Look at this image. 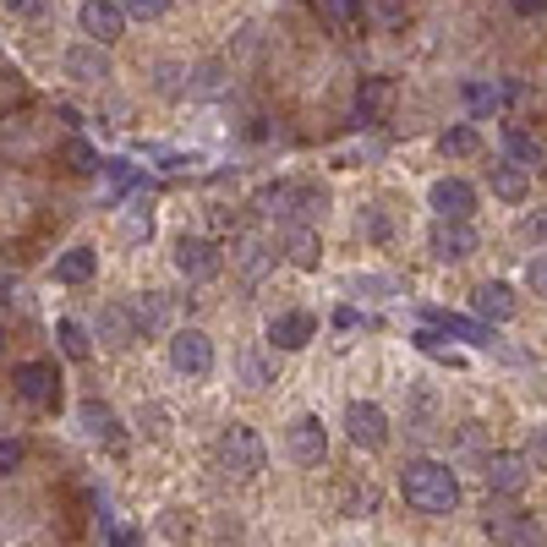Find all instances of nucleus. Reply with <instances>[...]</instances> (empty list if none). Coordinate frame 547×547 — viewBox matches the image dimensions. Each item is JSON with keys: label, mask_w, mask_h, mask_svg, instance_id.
Segmentation results:
<instances>
[{"label": "nucleus", "mask_w": 547, "mask_h": 547, "mask_svg": "<svg viewBox=\"0 0 547 547\" xmlns=\"http://www.w3.org/2000/svg\"><path fill=\"white\" fill-rule=\"evenodd\" d=\"M400 493L411 509H422V515H449V509L460 504V476L449 471L444 460H405L400 465Z\"/></svg>", "instance_id": "obj_1"}, {"label": "nucleus", "mask_w": 547, "mask_h": 547, "mask_svg": "<svg viewBox=\"0 0 547 547\" xmlns=\"http://www.w3.org/2000/svg\"><path fill=\"white\" fill-rule=\"evenodd\" d=\"M219 465H225L230 476H241V482L263 476V465H269V444L258 438V427L230 422L225 433H219Z\"/></svg>", "instance_id": "obj_2"}, {"label": "nucleus", "mask_w": 547, "mask_h": 547, "mask_svg": "<svg viewBox=\"0 0 547 547\" xmlns=\"http://www.w3.org/2000/svg\"><path fill=\"white\" fill-rule=\"evenodd\" d=\"M323 208H329V186H318V181H285V186H269V192H263V214H279V219H307V225H318Z\"/></svg>", "instance_id": "obj_3"}, {"label": "nucleus", "mask_w": 547, "mask_h": 547, "mask_svg": "<svg viewBox=\"0 0 547 547\" xmlns=\"http://www.w3.org/2000/svg\"><path fill=\"white\" fill-rule=\"evenodd\" d=\"M11 394L33 411H55L61 405V372H55V362H17L11 367Z\"/></svg>", "instance_id": "obj_4"}, {"label": "nucleus", "mask_w": 547, "mask_h": 547, "mask_svg": "<svg viewBox=\"0 0 547 547\" xmlns=\"http://www.w3.org/2000/svg\"><path fill=\"white\" fill-rule=\"evenodd\" d=\"M482 482L493 498H520L531 482V455H515V449H498V455L482 460Z\"/></svg>", "instance_id": "obj_5"}, {"label": "nucleus", "mask_w": 547, "mask_h": 547, "mask_svg": "<svg viewBox=\"0 0 547 547\" xmlns=\"http://www.w3.org/2000/svg\"><path fill=\"white\" fill-rule=\"evenodd\" d=\"M61 72L72 77V83H83V88H104L110 83V44H99V39H83V44H72V50L61 55Z\"/></svg>", "instance_id": "obj_6"}, {"label": "nucleus", "mask_w": 547, "mask_h": 547, "mask_svg": "<svg viewBox=\"0 0 547 547\" xmlns=\"http://www.w3.org/2000/svg\"><path fill=\"white\" fill-rule=\"evenodd\" d=\"M170 367L181 378H208L214 372V340L203 329H170Z\"/></svg>", "instance_id": "obj_7"}, {"label": "nucleus", "mask_w": 547, "mask_h": 547, "mask_svg": "<svg viewBox=\"0 0 547 547\" xmlns=\"http://www.w3.org/2000/svg\"><path fill=\"white\" fill-rule=\"evenodd\" d=\"M170 263H176V274H181V279L203 285V279H214L219 269H225V252H219L208 236H181V241H176V252H170Z\"/></svg>", "instance_id": "obj_8"}, {"label": "nucleus", "mask_w": 547, "mask_h": 547, "mask_svg": "<svg viewBox=\"0 0 547 547\" xmlns=\"http://www.w3.org/2000/svg\"><path fill=\"white\" fill-rule=\"evenodd\" d=\"M394 104H400V88H394V77H383V72H372L356 83V126H383L394 115Z\"/></svg>", "instance_id": "obj_9"}, {"label": "nucleus", "mask_w": 547, "mask_h": 547, "mask_svg": "<svg viewBox=\"0 0 547 547\" xmlns=\"http://www.w3.org/2000/svg\"><path fill=\"white\" fill-rule=\"evenodd\" d=\"M285 449H290V460L296 465H307V471H318L323 460H329V427L318 422V416H296V422L285 427Z\"/></svg>", "instance_id": "obj_10"}, {"label": "nucleus", "mask_w": 547, "mask_h": 547, "mask_svg": "<svg viewBox=\"0 0 547 547\" xmlns=\"http://www.w3.org/2000/svg\"><path fill=\"white\" fill-rule=\"evenodd\" d=\"M345 438L356 449H383L389 444V411L378 400H351L345 405Z\"/></svg>", "instance_id": "obj_11"}, {"label": "nucleus", "mask_w": 547, "mask_h": 547, "mask_svg": "<svg viewBox=\"0 0 547 547\" xmlns=\"http://www.w3.org/2000/svg\"><path fill=\"white\" fill-rule=\"evenodd\" d=\"M126 22H132V11H126L121 0H83V6H77V28L99 44H115L126 33Z\"/></svg>", "instance_id": "obj_12"}, {"label": "nucleus", "mask_w": 547, "mask_h": 547, "mask_svg": "<svg viewBox=\"0 0 547 547\" xmlns=\"http://www.w3.org/2000/svg\"><path fill=\"white\" fill-rule=\"evenodd\" d=\"M427 208H433V219H471L476 214V186L460 181V176H438L427 186Z\"/></svg>", "instance_id": "obj_13"}, {"label": "nucleus", "mask_w": 547, "mask_h": 547, "mask_svg": "<svg viewBox=\"0 0 547 547\" xmlns=\"http://www.w3.org/2000/svg\"><path fill=\"white\" fill-rule=\"evenodd\" d=\"M279 252H285V263H296V269H318L323 263V236L318 225H307V219H285V230H279Z\"/></svg>", "instance_id": "obj_14"}, {"label": "nucleus", "mask_w": 547, "mask_h": 547, "mask_svg": "<svg viewBox=\"0 0 547 547\" xmlns=\"http://www.w3.org/2000/svg\"><path fill=\"white\" fill-rule=\"evenodd\" d=\"M143 334V323H137V307H121V301H110V307H99V323H93V340L104 345V351H126V345Z\"/></svg>", "instance_id": "obj_15"}, {"label": "nucleus", "mask_w": 547, "mask_h": 547, "mask_svg": "<svg viewBox=\"0 0 547 547\" xmlns=\"http://www.w3.org/2000/svg\"><path fill=\"white\" fill-rule=\"evenodd\" d=\"M318 340V318L312 312H274L269 318V351H307Z\"/></svg>", "instance_id": "obj_16"}, {"label": "nucleus", "mask_w": 547, "mask_h": 547, "mask_svg": "<svg viewBox=\"0 0 547 547\" xmlns=\"http://www.w3.org/2000/svg\"><path fill=\"white\" fill-rule=\"evenodd\" d=\"M471 307H476L482 323H515L520 296H515V285H504V279H482V285L471 290Z\"/></svg>", "instance_id": "obj_17"}, {"label": "nucleus", "mask_w": 547, "mask_h": 547, "mask_svg": "<svg viewBox=\"0 0 547 547\" xmlns=\"http://www.w3.org/2000/svg\"><path fill=\"white\" fill-rule=\"evenodd\" d=\"M433 258L438 263H465L476 252V230H471V219H438L433 225Z\"/></svg>", "instance_id": "obj_18"}, {"label": "nucleus", "mask_w": 547, "mask_h": 547, "mask_svg": "<svg viewBox=\"0 0 547 547\" xmlns=\"http://www.w3.org/2000/svg\"><path fill=\"white\" fill-rule=\"evenodd\" d=\"M83 433L93 438V444H104V449H126V427H121V416H115L110 405H99V400H88V405H83Z\"/></svg>", "instance_id": "obj_19"}, {"label": "nucleus", "mask_w": 547, "mask_h": 547, "mask_svg": "<svg viewBox=\"0 0 547 547\" xmlns=\"http://www.w3.org/2000/svg\"><path fill=\"white\" fill-rule=\"evenodd\" d=\"M460 99H465V110H471V115H498L509 104V83H493V77H465Z\"/></svg>", "instance_id": "obj_20"}, {"label": "nucleus", "mask_w": 547, "mask_h": 547, "mask_svg": "<svg viewBox=\"0 0 547 547\" xmlns=\"http://www.w3.org/2000/svg\"><path fill=\"white\" fill-rule=\"evenodd\" d=\"M487 186H493L498 203H526L531 197V176H526V165H515V159H504V165L487 170Z\"/></svg>", "instance_id": "obj_21"}, {"label": "nucleus", "mask_w": 547, "mask_h": 547, "mask_svg": "<svg viewBox=\"0 0 547 547\" xmlns=\"http://www.w3.org/2000/svg\"><path fill=\"white\" fill-rule=\"evenodd\" d=\"M427 323H433V329H444V334H455V340H465V345H476V351H493V345H498V334L487 329V323L455 318V312H427Z\"/></svg>", "instance_id": "obj_22"}, {"label": "nucleus", "mask_w": 547, "mask_h": 547, "mask_svg": "<svg viewBox=\"0 0 547 547\" xmlns=\"http://www.w3.org/2000/svg\"><path fill=\"white\" fill-rule=\"evenodd\" d=\"M230 263H236V274L247 279V285H258V279L274 269V252L263 247L258 236H241V241H236V252H230Z\"/></svg>", "instance_id": "obj_23"}, {"label": "nucleus", "mask_w": 547, "mask_h": 547, "mask_svg": "<svg viewBox=\"0 0 547 547\" xmlns=\"http://www.w3.org/2000/svg\"><path fill=\"white\" fill-rule=\"evenodd\" d=\"M93 274H99V252L93 247H66L55 258V285H88Z\"/></svg>", "instance_id": "obj_24"}, {"label": "nucleus", "mask_w": 547, "mask_h": 547, "mask_svg": "<svg viewBox=\"0 0 547 547\" xmlns=\"http://www.w3.org/2000/svg\"><path fill=\"white\" fill-rule=\"evenodd\" d=\"M438 154H444V159H476V154H482V132H476V126H449V132L444 137H438Z\"/></svg>", "instance_id": "obj_25"}, {"label": "nucleus", "mask_w": 547, "mask_h": 547, "mask_svg": "<svg viewBox=\"0 0 547 547\" xmlns=\"http://www.w3.org/2000/svg\"><path fill=\"white\" fill-rule=\"evenodd\" d=\"M55 340H61L66 362H88V356H93V329H83L77 318H61V323H55Z\"/></svg>", "instance_id": "obj_26"}, {"label": "nucleus", "mask_w": 547, "mask_h": 547, "mask_svg": "<svg viewBox=\"0 0 547 547\" xmlns=\"http://www.w3.org/2000/svg\"><path fill=\"white\" fill-rule=\"evenodd\" d=\"M236 378L247 383V389H263V383H274V356H263L258 345H247V351L236 356Z\"/></svg>", "instance_id": "obj_27"}, {"label": "nucleus", "mask_w": 547, "mask_h": 547, "mask_svg": "<svg viewBox=\"0 0 547 547\" xmlns=\"http://www.w3.org/2000/svg\"><path fill=\"white\" fill-rule=\"evenodd\" d=\"M356 230H362V241L372 247H383V241H394V219L383 203H362V214H356Z\"/></svg>", "instance_id": "obj_28"}, {"label": "nucleus", "mask_w": 547, "mask_h": 547, "mask_svg": "<svg viewBox=\"0 0 547 547\" xmlns=\"http://www.w3.org/2000/svg\"><path fill=\"white\" fill-rule=\"evenodd\" d=\"M137 323H143V334H165L170 329V296L165 290H143V301H137Z\"/></svg>", "instance_id": "obj_29"}, {"label": "nucleus", "mask_w": 547, "mask_h": 547, "mask_svg": "<svg viewBox=\"0 0 547 547\" xmlns=\"http://www.w3.org/2000/svg\"><path fill=\"white\" fill-rule=\"evenodd\" d=\"M520 526H526V515H520V509H509V504H493V509L482 515V531H487L493 542H504V547H509V537H515Z\"/></svg>", "instance_id": "obj_30"}, {"label": "nucleus", "mask_w": 547, "mask_h": 547, "mask_svg": "<svg viewBox=\"0 0 547 547\" xmlns=\"http://www.w3.org/2000/svg\"><path fill=\"white\" fill-rule=\"evenodd\" d=\"M504 154L515 159V165H537L542 159V143L531 132H520V126H504Z\"/></svg>", "instance_id": "obj_31"}, {"label": "nucleus", "mask_w": 547, "mask_h": 547, "mask_svg": "<svg viewBox=\"0 0 547 547\" xmlns=\"http://www.w3.org/2000/svg\"><path fill=\"white\" fill-rule=\"evenodd\" d=\"M154 88L176 99V93H186V88H192V72H186L181 61H159V66H154Z\"/></svg>", "instance_id": "obj_32"}, {"label": "nucleus", "mask_w": 547, "mask_h": 547, "mask_svg": "<svg viewBox=\"0 0 547 547\" xmlns=\"http://www.w3.org/2000/svg\"><path fill=\"white\" fill-rule=\"evenodd\" d=\"M318 17L329 22V28H356V17H362V0H318Z\"/></svg>", "instance_id": "obj_33"}, {"label": "nucleus", "mask_w": 547, "mask_h": 547, "mask_svg": "<svg viewBox=\"0 0 547 547\" xmlns=\"http://www.w3.org/2000/svg\"><path fill=\"white\" fill-rule=\"evenodd\" d=\"M61 159H66V165H72V170H77V176H93V170H104V159H99V154H93V148L83 143V137H72V143H66V148H61Z\"/></svg>", "instance_id": "obj_34"}, {"label": "nucleus", "mask_w": 547, "mask_h": 547, "mask_svg": "<svg viewBox=\"0 0 547 547\" xmlns=\"http://www.w3.org/2000/svg\"><path fill=\"white\" fill-rule=\"evenodd\" d=\"M121 6L132 11L137 22H159V17H165V11H170V6H176V0H121Z\"/></svg>", "instance_id": "obj_35"}, {"label": "nucleus", "mask_w": 547, "mask_h": 547, "mask_svg": "<svg viewBox=\"0 0 547 547\" xmlns=\"http://www.w3.org/2000/svg\"><path fill=\"white\" fill-rule=\"evenodd\" d=\"M148 230H154L148 208H132V214H126V225H121V236H126V241H148Z\"/></svg>", "instance_id": "obj_36"}, {"label": "nucleus", "mask_w": 547, "mask_h": 547, "mask_svg": "<svg viewBox=\"0 0 547 547\" xmlns=\"http://www.w3.org/2000/svg\"><path fill=\"white\" fill-rule=\"evenodd\" d=\"M520 241H547V208H537V214H520Z\"/></svg>", "instance_id": "obj_37"}, {"label": "nucleus", "mask_w": 547, "mask_h": 547, "mask_svg": "<svg viewBox=\"0 0 547 547\" xmlns=\"http://www.w3.org/2000/svg\"><path fill=\"white\" fill-rule=\"evenodd\" d=\"M526 455H531V465H537V471H547V422H542V427H531Z\"/></svg>", "instance_id": "obj_38"}, {"label": "nucleus", "mask_w": 547, "mask_h": 547, "mask_svg": "<svg viewBox=\"0 0 547 547\" xmlns=\"http://www.w3.org/2000/svg\"><path fill=\"white\" fill-rule=\"evenodd\" d=\"M509 547H547V531H542V526H537V520H531V515H526V526H520V531H515V537H509Z\"/></svg>", "instance_id": "obj_39"}, {"label": "nucleus", "mask_w": 547, "mask_h": 547, "mask_svg": "<svg viewBox=\"0 0 547 547\" xmlns=\"http://www.w3.org/2000/svg\"><path fill=\"white\" fill-rule=\"evenodd\" d=\"M17 465H22V438H11V433H6V438H0V471L11 476Z\"/></svg>", "instance_id": "obj_40"}, {"label": "nucleus", "mask_w": 547, "mask_h": 547, "mask_svg": "<svg viewBox=\"0 0 547 547\" xmlns=\"http://www.w3.org/2000/svg\"><path fill=\"white\" fill-rule=\"evenodd\" d=\"M526 290H531V296H547V258L526 263Z\"/></svg>", "instance_id": "obj_41"}, {"label": "nucleus", "mask_w": 547, "mask_h": 547, "mask_svg": "<svg viewBox=\"0 0 547 547\" xmlns=\"http://www.w3.org/2000/svg\"><path fill=\"white\" fill-rule=\"evenodd\" d=\"M110 547H143V531L137 526H110V537H104Z\"/></svg>", "instance_id": "obj_42"}, {"label": "nucleus", "mask_w": 547, "mask_h": 547, "mask_svg": "<svg viewBox=\"0 0 547 547\" xmlns=\"http://www.w3.org/2000/svg\"><path fill=\"white\" fill-rule=\"evenodd\" d=\"M6 11H11V17H44L50 0H6Z\"/></svg>", "instance_id": "obj_43"}, {"label": "nucleus", "mask_w": 547, "mask_h": 547, "mask_svg": "<svg viewBox=\"0 0 547 547\" xmlns=\"http://www.w3.org/2000/svg\"><path fill=\"white\" fill-rule=\"evenodd\" d=\"M356 323H362V312H356V307H334V329H345V334H351Z\"/></svg>", "instance_id": "obj_44"}, {"label": "nucleus", "mask_w": 547, "mask_h": 547, "mask_svg": "<svg viewBox=\"0 0 547 547\" xmlns=\"http://www.w3.org/2000/svg\"><path fill=\"white\" fill-rule=\"evenodd\" d=\"M405 6H411V0H378L383 22H400V17H405Z\"/></svg>", "instance_id": "obj_45"}, {"label": "nucleus", "mask_w": 547, "mask_h": 547, "mask_svg": "<svg viewBox=\"0 0 547 547\" xmlns=\"http://www.w3.org/2000/svg\"><path fill=\"white\" fill-rule=\"evenodd\" d=\"M55 121H66V126H83V115H77V104H55Z\"/></svg>", "instance_id": "obj_46"}, {"label": "nucleus", "mask_w": 547, "mask_h": 547, "mask_svg": "<svg viewBox=\"0 0 547 547\" xmlns=\"http://www.w3.org/2000/svg\"><path fill=\"white\" fill-rule=\"evenodd\" d=\"M165 531H170V537H181V531H186V520H181V509H165Z\"/></svg>", "instance_id": "obj_47"}, {"label": "nucleus", "mask_w": 547, "mask_h": 547, "mask_svg": "<svg viewBox=\"0 0 547 547\" xmlns=\"http://www.w3.org/2000/svg\"><path fill=\"white\" fill-rule=\"evenodd\" d=\"M148 433H154V438H165V411H159V405L148 411Z\"/></svg>", "instance_id": "obj_48"}, {"label": "nucleus", "mask_w": 547, "mask_h": 547, "mask_svg": "<svg viewBox=\"0 0 547 547\" xmlns=\"http://www.w3.org/2000/svg\"><path fill=\"white\" fill-rule=\"evenodd\" d=\"M542 6H547V0H515V11H520V17H537Z\"/></svg>", "instance_id": "obj_49"}]
</instances>
